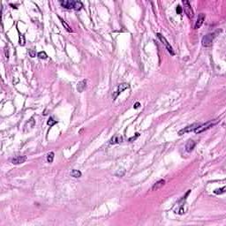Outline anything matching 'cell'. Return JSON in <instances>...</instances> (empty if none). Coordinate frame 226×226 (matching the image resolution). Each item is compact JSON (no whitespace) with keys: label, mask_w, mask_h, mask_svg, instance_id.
I'll use <instances>...</instances> for the list:
<instances>
[{"label":"cell","mask_w":226,"mask_h":226,"mask_svg":"<svg viewBox=\"0 0 226 226\" xmlns=\"http://www.w3.org/2000/svg\"><path fill=\"white\" fill-rule=\"evenodd\" d=\"M27 160V157L26 156H15L14 158H12V163H13V164H20V163H25Z\"/></svg>","instance_id":"cell-7"},{"label":"cell","mask_w":226,"mask_h":226,"mask_svg":"<svg viewBox=\"0 0 226 226\" xmlns=\"http://www.w3.org/2000/svg\"><path fill=\"white\" fill-rule=\"evenodd\" d=\"M125 171L124 169H121V170H118V171L116 172V176L117 177H123L124 175H125Z\"/></svg>","instance_id":"cell-22"},{"label":"cell","mask_w":226,"mask_h":226,"mask_svg":"<svg viewBox=\"0 0 226 226\" xmlns=\"http://www.w3.org/2000/svg\"><path fill=\"white\" fill-rule=\"evenodd\" d=\"M60 5L66 9H74V5H75V1H73V0H61L59 2Z\"/></svg>","instance_id":"cell-6"},{"label":"cell","mask_w":226,"mask_h":226,"mask_svg":"<svg viewBox=\"0 0 226 226\" xmlns=\"http://www.w3.org/2000/svg\"><path fill=\"white\" fill-rule=\"evenodd\" d=\"M205 20V14L204 13H201L199 14V16H198V19L196 20V23H195L194 25V28L195 29H198V28H200L202 26L203 22H204Z\"/></svg>","instance_id":"cell-8"},{"label":"cell","mask_w":226,"mask_h":226,"mask_svg":"<svg viewBox=\"0 0 226 226\" xmlns=\"http://www.w3.org/2000/svg\"><path fill=\"white\" fill-rule=\"evenodd\" d=\"M28 53H29V55H30V56H31V58H35V50H28Z\"/></svg>","instance_id":"cell-24"},{"label":"cell","mask_w":226,"mask_h":226,"mask_svg":"<svg viewBox=\"0 0 226 226\" xmlns=\"http://www.w3.org/2000/svg\"><path fill=\"white\" fill-rule=\"evenodd\" d=\"M213 39H214V35L213 34H207L204 35L201 40V43L204 47H210L212 45Z\"/></svg>","instance_id":"cell-3"},{"label":"cell","mask_w":226,"mask_h":226,"mask_svg":"<svg viewBox=\"0 0 226 226\" xmlns=\"http://www.w3.org/2000/svg\"><path fill=\"white\" fill-rule=\"evenodd\" d=\"M58 18H59V20H60V21H61L62 25H63V26H64V27L65 28V30H66L67 32H69V33H72V32H73V29H72V28H71L70 26H69L68 24H67L66 22H65V20H64L63 19L61 18V17H58Z\"/></svg>","instance_id":"cell-14"},{"label":"cell","mask_w":226,"mask_h":226,"mask_svg":"<svg viewBox=\"0 0 226 226\" xmlns=\"http://www.w3.org/2000/svg\"><path fill=\"white\" fill-rule=\"evenodd\" d=\"M216 121H208L207 122V123L203 124V125H200L199 126H198L196 129H194V133H201V132L205 131V130H208V128L212 127L214 125H216Z\"/></svg>","instance_id":"cell-2"},{"label":"cell","mask_w":226,"mask_h":226,"mask_svg":"<svg viewBox=\"0 0 226 226\" xmlns=\"http://www.w3.org/2000/svg\"><path fill=\"white\" fill-rule=\"evenodd\" d=\"M194 147H195V142H194V141H193V140H188L187 143H186V151H187V152H191L192 150L194 148Z\"/></svg>","instance_id":"cell-12"},{"label":"cell","mask_w":226,"mask_h":226,"mask_svg":"<svg viewBox=\"0 0 226 226\" xmlns=\"http://www.w3.org/2000/svg\"><path fill=\"white\" fill-rule=\"evenodd\" d=\"M130 88V85L129 84H127V83H123V84H120L119 86H118V91H117V93L115 94L114 95V96H113V98H116L117 96H118V95H119L120 93H122V92L124 91V90H125V89H127V88Z\"/></svg>","instance_id":"cell-9"},{"label":"cell","mask_w":226,"mask_h":226,"mask_svg":"<svg viewBox=\"0 0 226 226\" xmlns=\"http://www.w3.org/2000/svg\"><path fill=\"white\" fill-rule=\"evenodd\" d=\"M176 11H177V13H178V14H180V13H181V12H182V8H181V6H180V5H178V6H177Z\"/></svg>","instance_id":"cell-25"},{"label":"cell","mask_w":226,"mask_h":226,"mask_svg":"<svg viewBox=\"0 0 226 226\" xmlns=\"http://www.w3.org/2000/svg\"><path fill=\"white\" fill-rule=\"evenodd\" d=\"M225 192V186H223V187L220 188V189H216L214 191V193H216V194H222V193H223Z\"/></svg>","instance_id":"cell-21"},{"label":"cell","mask_w":226,"mask_h":226,"mask_svg":"<svg viewBox=\"0 0 226 226\" xmlns=\"http://www.w3.org/2000/svg\"><path fill=\"white\" fill-rule=\"evenodd\" d=\"M156 35H157V37L160 39V41H161L162 43H163V44L164 45L165 47H166L167 50L170 52V54L172 56L175 55V51L174 50H173V48L171 46V44H170V43L168 42V41L166 40V38H165L164 36H163V35H161V34H156Z\"/></svg>","instance_id":"cell-1"},{"label":"cell","mask_w":226,"mask_h":226,"mask_svg":"<svg viewBox=\"0 0 226 226\" xmlns=\"http://www.w3.org/2000/svg\"><path fill=\"white\" fill-rule=\"evenodd\" d=\"M183 5H184V8H185V12H186L187 17L190 19H192L193 17V9H192L191 4L189 3V1L183 0Z\"/></svg>","instance_id":"cell-4"},{"label":"cell","mask_w":226,"mask_h":226,"mask_svg":"<svg viewBox=\"0 0 226 226\" xmlns=\"http://www.w3.org/2000/svg\"><path fill=\"white\" fill-rule=\"evenodd\" d=\"M37 56H38L40 59H46V58H48V55H47L45 51H40L38 53V55H37Z\"/></svg>","instance_id":"cell-18"},{"label":"cell","mask_w":226,"mask_h":226,"mask_svg":"<svg viewBox=\"0 0 226 226\" xmlns=\"http://www.w3.org/2000/svg\"><path fill=\"white\" fill-rule=\"evenodd\" d=\"M139 136H140V133H135V136H133V137H131V138L129 139V141H133V140H135L137 138H138Z\"/></svg>","instance_id":"cell-23"},{"label":"cell","mask_w":226,"mask_h":226,"mask_svg":"<svg viewBox=\"0 0 226 226\" xmlns=\"http://www.w3.org/2000/svg\"><path fill=\"white\" fill-rule=\"evenodd\" d=\"M164 184H165V180H164V179H160V180H158V181L156 182V183L155 185H154L153 186H152V190H153V191H156V190L160 189V188H161L162 186H164Z\"/></svg>","instance_id":"cell-11"},{"label":"cell","mask_w":226,"mask_h":226,"mask_svg":"<svg viewBox=\"0 0 226 226\" xmlns=\"http://www.w3.org/2000/svg\"><path fill=\"white\" fill-rule=\"evenodd\" d=\"M56 123H58V121H56V120H54L53 118H50L48 120V122H47V124H48L50 126H53V125H56Z\"/></svg>","instance_id":"cell-20"},{"label":"cell","mask_w":226,"mask_h":226,"mask_svg":"<svg viewBox=\"0 0 226 226\" xmlns=\"http://www.w3.org/2000/svg\"><path fill=\"white\" fill-rule=\"evenodd\" d=\"M82 6H83V5H82V3L80 1H75V5H74L75 10H77V11L80 10Z\"/></svg>","instance_id":"cell-19"},{"label":"cell","mask_w":226,"mask_h":226,"mask_svg":"<svg viewBox=\"0 0 226 226\" xmlns=\"http://www.w3.org/2000/svg\"><path fill=\"white\" fill-rule=\"evenodd\" d=\"M140 106V103H134V105H133V108H134V109H138Z\"/></svg>","instance_id":"cell-26"},{"label":"cell","mask_w":226,"mask_h":226,"mask_svg":"<svg viewBox=\"0 0 226 226\" xmlns=\"http://www.w3.org/2000/svg\"><path fill=\"white\" fill-rule=\"evenodd\" d=\"M53 159H54V153L53 152H50V153L47 155V161H48V163H52L53 162Z\"/></svg>","instance_id":"cell-17"},{"label":"cell","mask_w":226,"mask_h":226,"mask_svg":"<svg viewBox=\"0 0 226 226\" xmlns=\"http://www.w3.org/2000/svg\"><path fill=\"white\" fill-rule=\"evenodd\" d=\"M87 88V80H81L80 81L78 84H77V90H78L80 93L83 92Z\"/></svg>","instance_id":"cell-10"},{"label":"cell","mask_w":226,"mask_h":226,"mask_svg":"<svg viewBox=\"0 0 226 226\" xmlns=\"http://www.w3.org/2000/svg\"><path fill=\"white\" fill-rule=\"evenodd\" d=\"M122 140H123L122 137L118 136V135H115L114 137H112V138H111V140H110V144H117V143L122 142Z\"/></svg>","instance_id":"cell-13"},{"label":"cell","mask_w":226,"mask_h":226,"mask_svg":"<svg viewBox=\"0 0 226 226\" xmlns=\"http://www.w3.org/2000/svg\"><path fill=\"white\" fill-rule=\"evenodd\" d=\"M26 43V40H25V36L23 35H20V37H19V44L20 46H24Z\"/></svg>","instance_id":"cell-16"},{"label":"cell","mask_w":226,"mask_h":226,"mask_svg":"<svg viewBox=\"0 0 226 226\" xmlns=\"http://www.w3.org/2000/svg\"><path fill=\"white\" fill-rule=\"evenodd\" d=\"M71 176L73 177V178H80L81 177V172L78 170H73L71 171Z\"/></svg>","instance_id":"cell-15"},{"label":"cell","mask_w":226,"mask_h":226,"mask_svg":"<svg viewBox=\"0 0 226 226\" xmlns=\"http://www.w3.org/2000/svg\"><path fill=\"white\" fill-rule=\"evenodd\" d=\"M199 125H200V124H197V123L193 124V125H188V126H186V127L183 128L182 130H180V131L178 132V134L182 135L183 133H190V132H192V131H194V129H196Z\"/></svg>","instance_id":"cell-5"}]
</instances>
